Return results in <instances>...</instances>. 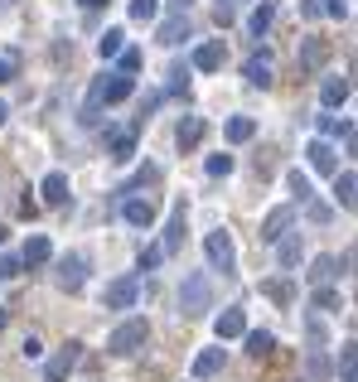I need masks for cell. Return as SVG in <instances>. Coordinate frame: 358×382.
Returning a JSON list of instances; mask_svg holds the SVG:
<instances>
[{"label": "cell", "mask_w": 358, "mask_h": 382, "mask_svg": "<svg viewBox=\"0 0 358 382\" xmlns=\"http://www.w3.org/2000/svg\"><path fill=\"white\" fill-rule=\"evenodd\" d=\"M145 339H150V325H145V320H121V325L107 334V354L111 358H131L136 349H145Z\"/></svg>", "instance_id": "1"}, {"label": "cell", "mask_w": 358, "mask_h": 382, "mask_svg": "<svg viewBox=\"0 0 358 382\" xmlns=\"http://www.w3.org/2000/svg\"><path fill=\"white\" fill-rule=\"evenodd\" d=\"M136 92V78L131 73H107V78H97L92 82V107L87 111H97V107H116V102H126Z\"/></svg>", "instance_id": "2"}, {"label": "cell", "mask_w": 358, "mask_h": 382, "mask_svg": "<svg viewBox=\"0 0 358 382\" xmlns=\"http://www.w3.org/2000/svg\"><path fill=\"white\" fill-rule=\"evenodd\" d=\"M213 305V286H208V276H184V286H179V310L184 315H203Z\"/></svg>", "instance_id": "3"}, {"label": "cell", "mask_w": 358, "mask_h": 382, "mask_svg": "<svg viewBox=\"0 0 358 382\" xmlns=\"http://www.w3.org/2000/svg\"><path fill=\"white\" fill-rule=\"evenodd\" d=\"M203 252H208V262H213V271H237V247H233V237L228 232H208V242H203Z\"/></svg>", "instance_id": "4"}, {"label": "cell", "mask_w": 358, "mask_h": 382, "mask_svg": "<svg viewBox=\"0 0 358 382\" xmlns=\"http://www.w3.org/2000/svg\"><path fill=\"white\" fill-rule=\"evenodd\" d=\"M78 358H83V344H63V349L44 363V382H68V373L78 368Z\"/></svg>", "instance_id": "5"}, {"label": "cell", "mask_w": 358, "mask_h": 382, "mask_svg": "<svg viewBox=\"0 0 358 382\" xmlns=\"http://www.w3.org/2000/svg\"><path fill=\"white\" fill-rule=\"evenodd\" d=\"M136 296H140V281H136V276H116V281L107 286V296H102V300H107V310H131V305H136Z\"/></svg>", "instance_id": "6"}, {"label": "cell", "mask_w": 358, "mask_h": 382, "mask_svg": "<svg viewBox=\"0 0 358 382\" xmlns=\"http://www.w3.org/2000/svg\"><path fill=\"white\" fill-rule=\"evenodd\" d=\"M83 281H87V257L83 252H73V257H63L58 262V286L73 296V291H83Z\"/></svg>", "instance_id": "7"}, {"label": "cell", "mask_w": 358, "mask_h": 382, "mask_svg": "<svg viewBox=\"0 0 358 382\" xmlns=\"http://www.w3.org/2000/svg\"><path fill=\"white\" fill-rule=\"evenodd\" d=\"M325 63H330V39H305L301 54H296V68L301 73H320Z\"/></svg>", "instance_id": "8"}, {"label": "cell", "mask_w": 358, "mask_h": 382, "mask_svg": "<svg viewBox=\"0 0 358 382\" xmlns=\"http://www.w3.org/2000/svg\"><path fill=\"white\" fill-rule=\"evenodd\" d=\"M223 58H228V49H223V39H203V44L194 49L189 68H198V73H218V68H223Z\"/></svg>", "instance_id": "9"}, {"label": "cell", "mask_w": 358, "mask_h": 382, "mask_svg": "<svg viewBox=\"0 0 358 382\" xmlns=\"http://www.w3.org/2000/svg\"><path fill=\"white\" fill-rule=\"evenodd\" d=\"M305 160H310V169H320V174H339V155H334V145L325 136L305 145Z\"/></svg>", "instance_id": "10"}, {"label": "cell", "mask_w": 358, "mask_h": 382, "mask_svg": "<svg viewBox=\"0 0 358 382\" xmlns=\"http://www.w3.org/2000/svg\"><path fill=\"white\" fill-rule=\"evenodd\" d=\"M213 334H218V344H223V339H242V334H247V315H242L237 305L223 310L218 320H213Z\"/></svg>", "instance_id": "11"}, {"label": "cell", "mask_w": 358, "mask_h": 382, "mask_svg": "<svg viewBox=\"0 0 358 382\" xmlns=\"http://www.w3.org/2000/svg\"><path fill=\"white\" fill-rule=\"evenodd\" d=\"M39 193H44V203H49V208H63V203H68V174H44V184H39Z\"/></svg>", "instance_id": "12"}, {"label": "cell", "mask_w": 358, "mask_h": 382, "mask_svg": "<svg viewBox=\"0 0 358 382\" xmlns=\"http://www.w3.org/2000/svg\"><path fill=\"white\" fill-rule=\"evenodd\" d=\"M179 247H184V203H174V213H169V223H165V242H160V252L174 257Z\"/></svg>", "instance_id": "13"}, {"label": "cell", "mask_w": 358, "mask_h": 382, "mask_svg": "<svg viewBox=\"0 0 358 382\" xmlns=\"http://www.w3.org/2000/svg\"><path fill=\"white\" fill-rule=\"evenodd\" d=\"M203 131H208V126H203V116H184V121H179V131H174V145L189 155L194 145L203 140Z\"/></svg>", "instance_id": "14"}, {"label": "cell", "mask_w": 358, "mask_h": 382, "mask_svg": "<svg viewBox=\"0 0 358 382\" xmlns=\"http://www.w3.org/2000/svg\"><path fill=\"white\" fill-rule=\"evenodd\" d=\"M291 218H296V213H291L286 203H281V208H272V213L262 218V242H276V237H286V227H291Z\"/></svg>", "instance_id": "15"}, {"label": "cell", "mask_w": 358, "mask_h": 382, "mask_svg": "<svg viewBox=\"0 0 358 382\" xmlns=\"http://www.w3.org/2000/svg\"><path fill=\"white\" fill-rule=\"evenodd\" d=\"M121 218L131 223V227H150V218H155V203H150V198H126V203H121Z\"/></svg>", "instance_id": "16"}, {"label": "cell", "mask_w": 358, "mask_h": 382, "mask_svg": "<svg viewBox=\"0 0 358 382\" xmlns=\"http://www.w3.org/2000/svg\"><path fill=\"white\" fill-rule=\"evenodd\" d=\"M349 87H354V82L349 78H325L320 82V102H325V107H344V102H349Z\"/></svg>", "instance_id": "17"}, {"label": "cell", "mask_w": 358, "mask_h": 382, "mask_svg": "<svg viewBox=\"0 0 358 382\" xmlns=\"http://www.w3.org/2000/svg\"><path fill=\"white\" fill-rule=\"evenodd\" d=\"M49 257H54V247H49V237H44V232H34V237L25 242V252H20V262H25V266H44Z\"/></svg>", "instance_id": "18"}, {"label": "cell", "mask_w": 358, "mask_h": 382, "mask_svg": "<svg viewBox=\"0 0 358 382\" xmlns=\"http://www.w3.org/2000/svg\"><path fill=\"white\" fill-rule=\"evenodd\" d=\"M107 155L126 164L131 155H136V131H111V136H107Z\"/></svg>", "instance_id": "19"}, {"label": "cell", "mask_w": 358, "mask_h": 382, "mask_svg": "<svg viewBox=\"0 0 358 382\" xmlns=\"http://www.w3.org/2000/svg\"><path fill=\"white\" fill-rule=\"evenodd\" d=\"M272 25H276V0H257V10L247 15V29L257 34V39H262V34H267Z\"/></svg>", "instance_id": "20"}, {"label": "cell", "mask_w": 358, "mask_h": 382, "mask_svg": "<svg viewBox=\"0 0 358 382\" xmlns=\"http://www.w3.org/2000/svg\"><path fill=\"white\" fill-rule=\"evenodd\" d=\"M242 73H247L252 87H272V82H276V78H272V58H267V54H252Z\"/></svg>", "instance_id": "21"}, {"label": "cell", "mask_w": 358, "mask_h": 382, "mask_svg": "<svg viewBox=\"0 0 358 382\" xmlns=\"http://www.w3.org/2000/svg\"><path fill=\"white\" fill-rule=\"evenodd\" d=\"M358 174L354 169H344V174H334V198H339V208H354V198H358Z\"/></svg>", "instance_id": "22"}, {"label": "cell", "mask_w": 358, "mask_h": 382, "mask_svg": "<svg viewBox=\"0 0 358 382\" xmlns=\"http://www.w3.org/2000/svg\"><path fill=\"white\" fill-rule=\"evenodd\" d=\"M223 373V349H203L194 358V378H218Z\"/></svg>", "instance_id": "23"}, {"label": "cell", "mask_w": 358, "mask_h": 382, "mask_svg": "<svg viewBox=\"0 0 358 382\" xmlns=\"http://www.w3.org/2000/svg\"><path fill=\"white\" fill-rule=\"evenodd\" d=\"M179 39H189V15H169V20H160V44H179Z\"/></svg>", "instance_id": "24"}, {"label": "cell", "mask_w": 358, "mask_h": 382, "mask_svg": "<svg viewBox=\"0 0 358 382\" xmlns=\"http://www.w3.org/2000/svg\"><path fill=\"white\" fill-rule=\"evenodd\" d=\"M334 276H339V262H334V257H315V262H310V281H315V286H330Z\"/></svg>", "instance_id": "25"}, {"label": "cell", "mask_w": 358, "mask_h": 382, "mask_svg": "<svg viewBox=\"0 0 358 382\" xmlns=\"http://www.w3.org/2000/svg\"><path fill=\"white\" fill-rule=\"evenodd\" d=\"M257 136V121H252V116H233V121H228V140H233V145H242V140H252Z\"/></svg>", "instance_id": "26"}, {"label": "cell", "mask_w": 358, "mask_h": 382, "mask_svg": "<svg viewBox=\"0 0 358 382\" xmlns=\"http://www.w3.org/2000/svg\"><path fill=\"white\" fill-rule=\"evenodd\" d=\"M276 257H281V266H296L301 262V237H276Z\"/></svg>", "instance_id": "27"}, {"label": "cell", "mask_w": 358, "mask_h": 382, "mask_svg": "<svg viewBox=\"0 0 358 382\" xmlns=\"http://www.w3.org/2000/svg\"><path fill=\"white\" fill-rule=\"evenodd\" d=\"M272 349H276V339L267 334V329H257V334H247V354H252V358H267Z\"/></svg>", "instance_id": "28"}, {"label": "cell", "mask_w": 358, "mask_h": 382, "mask_svg": "<svg viewBox=\"0 0 358 382\" xmlns=\"http://www.w3.org/2000/svg\"><path fill=\"white\" fill-rule=\"evenodd\" d=\"M121 39H126L121 29H107V34L97 39V54H102V58H116V54H121Z\"/></svg>", "instance_id": "29"}, {"label": "cell", "mask_w": 358, "mask_h": 382, "mask_svg": "<svg viewBox=\"0 0 358 382\" xmlns=\"http://www.w3.org/2000/svg\"><path fill=\"white\" fill-rule=\"evenodd\" d=\"M160 15V0H131V20H140V25H150Z\"/></svg>", "instance_id": "30"}, {"label": "cell", "mask_w": 358, "mask_h": 382, "mask_svg": "<svg viewBox=\"0 0 358 382\" xmlns=\"http://www.w3.org/2000/svg\"><path fill=\"white\" fill-rule=\"evenodd\" d=\"M267 296H272L276 305H291V300H296V291H291V281H267Z\"/></svg>", "instance_id": "31"}, {"label": "cell", "mask_w": 358, "mask_h": 382, "mask_svg": "<svg viewBox=\"0 0 358 382\" xmlns=\"http://www.w3.org/2000/svg\"><path fill=\"white\" fill-rule=\"evenodd\" d=\"M315 305H320V310H344L339 291H330V286H315Z\"/></svg>", "instance_id": "32"}, {"label": "cell", "mask_w": 358, "mask_h": 382, "mask_svg": "<svg viewBox=\"0 0 358 382\" xmlns=\"http://www.w3.org/2000/svg\"><path fill=\"white\" fill-rule=\"evenodd\" d=\"M320 131H325V140H330V136H349L354 126H349V121H339V116H320Z\"/></svg>", "instance_id": "33"}, {"label": "cell", "mask_w": 358, "mask_h": 382, "mask_svg": "<svg viewBox=\"0 0 358 382\" xmlns=\"http://www.w3.org/2000/svg\"><path fill=\"white\" fill-rule=\"evenodd\" d=\"M160 262H165V252H160V242H155V247H140V271H155Z\"/></svg>", "instance_id": "34"}, {"label": "cell", "mask_w": 358, "mask_h": 382, "mask_svg": "<svg viewBox=\"0 0 358 382\" xmlns=\"http://www.w3.org/2000/svg\"><path fill=\"white\" fill-rule=\"evenodd\" d=\"M189 87V63H174L169 68V92H184Z\"/></svg>", "instance_id": "35"}, {"label": "cell", "mask_w": 358, "mask_h": 382, "mask_svg": "<svg viewBox=\"0 0 358 382\" xmlns=\"http://www.w3.org/2000/svg\"><path fill=\"white\" fill-rule=\"evenodd\" d=\"M208 174H213V179L233 174V155H208Z\"/></svg>", "instance_id": "36"}, {"label": "cell", "mask_w": 358, "mask_h": 382, "mask_svg": "<svg viewBox=\"0 0 358 382\" xmlns=\"http://www.w3.org/2000/svg\"><path fill=\"white\" fill-rule=\"evenodd\" d=\"M286 179H291V193H301V203H305V198H310V179H305L301 169H291Z\"/></svg>", "instance_id": "37"}, {"label": "cell", "mask_w": 358, "mask_h": 382, "mask_svg": "<svg viewBox=\"0 0 358 382\" xmlns=\"http://www.w3.org/2000/svg\"><path fill=\"white\" fill-rule=\"evenodd\" d=\"M320 10L334 15V20H344V15H349V0H320Z\"/></svg>", "instance_id": "38"}, {"label": "cell", "mask_w": 358, "mask_h": 382, "mask_svg": "<svg viewBox=\"0 0 358 382\" xmlns=\"http://www.w3.org/2000/svg\"><path fill=\"white\" fill-rule=\"evenodd\" d=\"M20 266H25L20 257H0V276H5V281H15V276H20Z\"/></svg>", "instance_id": "39"}, {"label": "cell", "mask_w": 358, "mask_h": 382, "mask_svg": "<svg viewBox=\"0 0 358 382\" xmlns=\"http://www.w3.org/2000/svg\"><path fill=\"white\" fill-rule=\"evenodd\" d=\"M237 5H242V0H218V25H233V15H237Z\"/></svg>", "instance_id": "40"}, {"label": "cell", "mask_w": 358, "mask_h": 382, "mask_svg": "<svg viewBox=\"0 0 358 382\" xmlns=\"http://www.w3.org/2000/svg\"><path fill=\"white\" fill-rule=\"evenodd\" d=\"M116 58H121V73H136V68H140V54H136V49H121Z\"/></svg>", "instance_id": "41"}, {"label": "cell", "mask_w": 358, "mask_h": 382, "mask_svg": "<svg viewBox=\"0 0 358 382\" xmlns=\"http://www.w3.org/2000/svg\"><path fill=\"white\" fill-rule=\"evenodd\" d=\"M330 373V363H325V354H310V378H325Z\"/></svg>", "instance_id": "42"}, {"label": "cell", "mask_w": 358, "mask_h": 382, "mask_svg": "<svg viewBox=\"0 0 358 382\" xmlns=\"http://www.w3.org/2000/svg\"><path fill=\"white\" fill-rule=\"evenodd\" d=\"M301 15L305 20H315V15H325V10H320V0H301Z\"/></svg>", "instance_id": "43"}, {"label": "cell", "mask_w": 358, "mask_h": 382, "mask_svg": "<svg viewBox=\"0 0 358 382\" xmlns=\"http://www.w3.org/2000/svg\"><path fill=\"white\" fill-rule=\"evenodd\" d=\"M39 354H44V344H39V339L29 334V339H25V358H39Z\"/></svg>", "instance_id": "44"}, {"label": "cell", "mask_w": 358, "mask_h": 382, "mask_svg": "<svg viewBox=\"0 0 358 382\" xmlns=\"http://www.w3.org/2000/svg\"><path fill=\"white\" fill-rule=\"evenodd\" d=\"M15 78V58H0V82H10Z\"/></svg>", "instance_id": "45"}, {"label": "cell", "mask_w": 358, "mask_h": 382, "mask_svg": "<svg viewBox=\"0 0 358 382\" xmlns=\"http://www.w3.org/2000/svg\"><path fill=\"white\" fill-rule=\"evenodd\" d=\"M189 5L194 0H169V15H189Z\"/></svg>", "instance_id": "46"}, {"label": "cell", "mask_w": 358, "mask_h": 382, "mask_svg": "<svg viewBox=\"0 0 358 382\" xmlns=\"http://www.w3.org/2000/svg\"><path fill=\"white\" fill-rule=\"evenodd\" d=\"M102 5H107V0H83V10H102Z\"/></svg>", "instance_id": "47"}, {"label": "cell", "mask_w": 358, "mask_h": 382, "mask_svg": "<svg viewBox=\"0 0 358 382\" xmlns=\"http://www.w3.org/2000/svg\"><path fill=\"white\" fill-rule=\"evenodd\" d=\"M5 121H10V107H5V102H0V126H5Z\"/></svg>", "instance_id": "48"}, {"label": "cell", "mask_w": 358, "mask_h": 382, "mask_svg": "<svg viewBox=\"0 0 358 382\" xmlns=\"http://www.w3.org/2000/svg\"><path fill=\"white\" fill-rule=\"evenodd\" d=\"M5 320H10V315H5V310H0V329H5Z\"/></svg>", "instance_id": "49"}, {"label": "cell", "mask_w": 358, "mask_h": 382, "mask_svg": "<svg viewBox=\"0 0 358 382\" xmlns=\"http://www.w3.org/2000/svg\"><path fill=\"white\" fill-rule=\"evenodd\" d=\"M0 5H10V0H0Z\"/></svg>", "instance_id": "50"}]
</instances>
